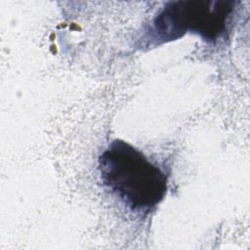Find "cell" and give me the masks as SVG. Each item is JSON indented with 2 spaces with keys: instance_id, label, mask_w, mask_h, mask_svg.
<instances>
[{
  "instance_id": "1",
  "label": "cell",
  "mask_w": 250,
  "mask_h": 250,
  "mask_svg": "<svg viewBox=\"0 0 250 250\" xmlns=\"http://www.w3.org/2000/svg\"><path fill=\"white\" fill-rule=\"evenodd\" d=\"M103 184L131 210L148 211L164 197L167 176L140 150L114 140L99 157Z\"/></svg>"
},
{
  "instance_id": "2",
  "label": "cell",
  "mask_w": 250,
  "mask_h": 250,
  "mask_svg": "<svg viewBox=\"0 0 250 250\" xmlns=\"http://www.w3.org/2000/svg\"><path fill=\"white\" fill-rule=\"evenodd\" d=\"M234 7L233 1L169 2L153 21L156 40L166 42L192 32L209 42L217 41L229 30Z\"/></svg>"
}]
</instances>
